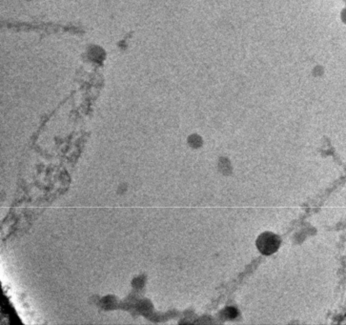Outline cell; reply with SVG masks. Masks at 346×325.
<instances>
[{
  "label": "cell",
  "mask_w": 346,
  "mask_h": 325,
  "mask_svg": "<svg viewBox=\"0 0 346 325\" xmlns=\"http://www.w3.org/2000/svg\"><path fill=\"white\" fill-rule=\"evenodd\" d=\"M279 238L271 233H264L258 237V247L263 254H272L278 249Z\"/></svg>",
  "instance_id": "obj_1"
}]
</instances>
